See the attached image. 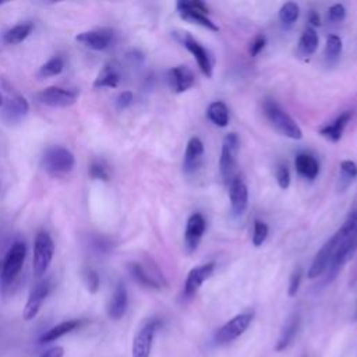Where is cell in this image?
Here are the masks:
<instances>
[{
	"label": "cell",
	"instance_id": "1",
	"mask_svg": "<svg viewBox=\"0 0 357 357\" xmlns=\"http://www.w3.org/2000/svg\"><path fill=\"white\" fill-rule=\"evenodd\" d=\"M339 241L326 269V282H332L339 271L353 258L357 251V208L353 209L342 227L337 230Z\"/></svg>",
	"mask_w": 357,
	"mask_h": 357
},
{
	"label": "cell",
	"instance_id": "2",
	"mask_svg": "<svg viewBox=\"0 0 357 357\" xmlns=\"http://www.w3.org/2000/svg\"><path fill=\"white\" fill-rule=\"evenodd\" d=\"M262 107H264V114L266 116L268 121L275 127V130L278 132H280L282 135L291 138V139L303 138V131H301L300 126L273 99H265Z\"/></svg>",
	"mask_w": 357,
	"mask_h": 357
},
{
	"label": "cell",
	"instance_id": "3",
	"mask_svg": "<svg viewBox=\"0 0 357 357\" xmlns=\"http://www.w3.org/2000/svg\"><path fill=\"white\" fill-rule=\"evenodd\" d=\"M26 255V245L22 241H15L6 254V258L0 266L1 287L7 289L20 275Z\"/></svg>",
	"mask_w": 357,
	"mask_h": 357
},
{
	"label": "cell",
	"instance_id": "4",
	"mask_svg": "<svg viewBox=\"0 0 357 357\" xmlns=\"http://www.w3.org/2000/svg\"><path fill=\"white\" fill-rule=\"evenodd\" d=\"M240 148V138L236 132H229L222 141V152L219 158V172L223 181L229 185L236 177L237 153Z\"/></svg>",
	"mask_w": 357,
	"mask_h": 357
},
{
	"label": "cell",
	"instance_id": "5",
	"mask_svg": "<svg viewBox=\"0 0 357 357\" xmlns=\"http://www.w3.org/2000/svg\"><path fill=\"white\" fill-rule=\"evenodd\" d=\"M178 15L191 24L201 25L212 32H218L219 26L208 17L209 10L208 6L199 0H192V1H177L176 4Z\"/></svg>",
	"mask_w": 357,
	"mask_h": 357
},
{
	"label": "cell",
	"instance_id": "6",
	"mask_svg": "<svg viewBox=\"0 0 357 357\" xmlns=\"http://www.w3.org/2000/svg\"><path fill=\"white\" fill-rule=\"evenodd\" d=\"M54 254V243L47 231H39L33 241V275L42 278L49 265L52 264Z\"/></svg>",
	"mask_w": 357,
	"mask_h": 357
},
{
	"label": "cell",
	"instance_id": "7",
	"mask_svg": "<svg viewBox=\"0 0 357 357\" xmlns=\"http://www.w3.org/2000/svg\"><path fill=\"white\" fill-rule=\"evenodd\" d=\"M43 169L52 176H63L73 170L75 165L74 155L64 146L49 148L42 159Z\"/></svg>",
	"mask_w": 357,
	"mask_h": 357
},
{
	"label": "cell",
	"instance_id": "8",
	"mask_svg": "<svg viewBox=\"0 0 357 357\" xmlns=\"http://www.w3.org/2000/svg\"><path fill=\"white\" fill-rule=\"evenodd\" d=\"M254 318V311H243L237 315H234L231 319H229L226 324H223L216 332H215V343L216 344H227L237 337H240L250 326Z\"/></svg>",
	"mask_w": 357,
	"mask_h": 357
},
{
	"label": "cell",
	"instance_id": "9",
	"mask_svg": "<svg viewBox=\"0 0 357 357\" xmlns=\"http://www.w3.org/2000/svg\"><path fill=\"white\" fill-rule=\"evenodd\" d=\"M174 36L194 56L201 73L206 78H211L213 74V60L211 53L188 32H176Z\"/></svg>",
	"mask_w": 357,
	"mask_h": 357
},
{
	"label": "cell",
	"instance_id": "10",
	"mask_svg": "<svg viewBox=\"0 0 357 357\" xmlns=\"http://www.w3.org/2000/svg\"><path fill=\"white\" fill-rule=\"evenodd\" d=\"M160 325V321L156 318L148 319L135 333L132 339V347H131V354L132 357H149L151 356V349H152V342L155 332L158 331Z\"/></svg>",
	"mask_w": 357,
	"mask_h": 357
},
{
	"label": "cell",
	"instance_id": "11",
	"mask_svg": "<svg viewBox=\"0 0 357 357\" xmlns=\"http://www.w3.org/2000/svg\"><path fill=\"white\" fill-rule=\"evenodd\" d=\"M78 91L61 86H47L36 93V99L50 107H68L75 103Z\"/></svg>",
	"mask_w": 357,
	"mask_h": 357
},
{
	"label": "cell",
	"instance_id": "12",
	"mask_svg": "<svg viewBox=\"0 0 357 357\" xmlns=\"http://www.w3.org/2000/svg\"><path fill=\"white\" fill-rule=\"evenodd\" d=\"M337 241H339V234L337 231L321 247V250L317 252V255L314 257L312 262H311V266L308 268V272H307V278L310 279H315L318 276H321L324 272H326L331 261H332V257L335 254V250H336V245H337Z\"/></svg>",
	"mask_w": 357,
	"mask_h": 357
},
{
	"label": "cell",
	"instance_id": "13",
	"mask_svg": "<svg viewBox=\"0 0 357 357\" xmlns=\"http://www.w3.org/2000/svg\"><path fill=\"white\" fill-rule=\"evenodd\" d=\"M215 262H206L198 266H194L184 282V289H183V297L184 298H191L197 294L199 287L212 276L215 271Z\"/></svg>",
	"mask_w": 357,
	"mask_h": 357
},
{
	"label": "cell",
	"instance_id": "14",
	"mask_svg": "<svg viewBox=\"0 0 357 357\" xmlns=\"http://www.w3.org/2000/svg\"><path fill=\"white\" fill-rule=\"evenodd\" d=\"M206 229V220L202 216V213L195 212L190 215L185 223V231H184V245L188 252H192L198 248L202 236Z\"/></svg>",
	"mask_w": 357,
	"mask_h": 357
},
{
	"label": "cell",
	"instance_id": "15",
	"mask_svg": "<svg viewBox=\"0 0 357 357\" xmlns=\"http://www.w3.org/2000/svg\"><path fill=\"white\" fill-rule=\"evenodd\" d=\"M229 198L231 213L234 216L244 215L248 206V188L240 176H236L229 184Z\"/></svg>",
	"mask_w": 357,
	"mask_h": 357
},
{
	"label": "cell",
	"instance_id": "16",
	"mask_svg": "<svg viewBox=\"0 0 357 357\" xmlns=\"http://www.w3.org/2000/svg\"><path fill=\"white\" fill-rule=\"evenodd\" d=\"M49 290H50L49 280L38 282V283L32 287V290H31V293H29V296H28V300H26V303H25L24 312H22L25 321H31V319H33V318L38 315V312H39V310H40V307H42L45 298H46L47 294H49Z\"/></svg>",
	"mask_w": 357,
	"mask_h": 357
},
{
	"label": "cell",
	"instance_id": "17",
	"mask_svg": "<svg viewBox=\"0 0 357 357\" xmlns=\"http://www.w3.org/2000/svg\"><path fill=\"white\" fill-rule=\"evenodd\" d=\"M128 272L132 276V279L139 283L144 287L153 289V290H160L165 286V280L160 275H155L146 269L139 262H131L128 264Z\"/></svg>",
	"mask_w": 357,
	"mask_h": 357
},
{
	"label": "cell",
	"instance_id": "18",
	"mask_svg": "<svg viewBox=\"0 0 357 357\" xmlns=\"http://www.w3.org/2000/svg\"><path fill=\"white\" fill-rule=\"evenodd\" d=\"M29 110V105L26 99L21 95H13L3 100V119L7 123H18L22 120Z\"/></svg>",
	"mask_w": 357,
	"mask_h": 357
},
{
	"label": "cell",
	"instance_id": "19",
	"mask_svg": "<svg viewBox=\"0 0 357 357\" xmlns=\"http://www.w3.org/2000/svg\"><path fill=\"white\" fill-rule=\"evenodd\" d=\"M128 305V294L124 283H117L107 304V315L110 319L119 321L124 317Z\"/></svg>",
	"mask_w": 357,
	"mask_h": 357
},
{
	"label": "cell",
	"instance_id": "20",
	"mask_svg": "<svg viewBox=\"0 0 357 357\" xmlns=\"http://www.w3.org/2000/svg\"><path fill=\"white\" fill-rule=\"evenodd\" d=\"M113 39L112 29H93L81 32L77 36V40L92 50H103L106 49Z\"/></svg>",
	"mask_w": 357,
	"mask_h": 357
},
{
	"label": "cell",
	"instance_id": "21",
	"mask_svg": "<svg viewBox=\"0 0 357 357\" xmlns=\"http://www.w3.org/2000/svg\"><path fill=\"white\" fill-rule=\"evenodd\" d=\"M169 82H170V86L174 89V92L181 93L188 91L194 85L195 75L190 67L176 66L169 70Z\"/></svg>",
	"mask_w": 357,
	"mask_h": 357
},
{
	"label": "cell",
	"instance_id": "22",
	"mask_svg": "<svg viewBox=\"0 0 357 357\" xmlns=\"http://www.w3.org/2000/svg\"><path fill=\"white\" fill-rule=\"evenodd\" d=\"M204 156V144L198 137L190 138L185 146L184 159H183V170L190 174L197 170V167L201 165Z\"/></svg>",
	"mask_w": 357,
	"mask_h": 357
},
{
	"label": "cell",
	"instance_id": "23",
	"mask_svg": "<svg viewBox=\"0 0 357 357\" xmlns=\"http://www.w3.org/2000/svg\"><path fill=\"white\" fill-rule=\"evenodd\" d=\"M298 328H300V315L297 312L291 314L287 321L284 322L282 331H280V335L276 340V344H275V350L276 351H283L286 350L294 340L297 332H298Z\"/></svg>",
	"mask_w": 357,
	"mask_h": 357
},
{
	"label": "cell",
	"instance_id": "24",
	"mask_svg": "<svg viewBox=\"0 0 357 357\" xmlns=\"http://www.w3.org/2000/svg\"><path fill=\"white\" fill-rule=\"evenodd\" d=\"M351 117H353L351 112H349V110L343 112L332 123L325 124L324 127H321L319 128V134L324 138H326L328 141H331V142H337L342 138L343 131H344L347 123L351 120Z\"/></svg>",
	"mask_w": 357,
	"mask_h": 357
},
{
	"label": "cell",
	"instance_id": "25",
	"mask_svg": "<svg viewBox=\"0 0 357 357\" xmlns=\"http://www.w3.org/2000/svg\"><path fill=\"white\" fill-rule=\"evenodd\" d=\"M121 74L119 66L114 63H107L99 71L98 77L95 78L93 86L95 88H116L120 82Z\"/></svg>",
	"mask_w": 357,
	"mask_h": 357
},
{
	"label": "cell",
	"instance_id": "26",
	"mask_svg": "<svg viewBox=\"0 0 357 357\" xmlns=\"http://www.w3.org/2000/svg\"><path fill=\"white\" fill-rule=\"evenodd\" d=\"M294 166L297 173L308 180H314L319 173V163L310 153H298L294 159Z\"/></svg>",
	"mask_w": 357,
	"mask_h": 357
},
{
	"label": "cell",
	"instance_id": "27",
	"mask_svg": "<svg viewBox=\"0 0 357 357\" xmlns=\"http://www.w3.org/2000/svg\"><path fill=\"white\" fill-rule=\"evenodd\" d=\"M79 324H81V321H78V319H68V321L60 322L59 325H56V326L50 328L49 331H46L40 336L39 342L40 343H50L53 340H57L59 337H61V336L73 332L74 329H77L79 326Z\"/></svg>",
	"mask_w": 357,
	"mask_h": 357
},
{
	"label": "cell",
	"instance_id": "28",
	"mask_svg": "<svg viewBox=\"0 0 357 357\" xmlns=\"http://www.w3.org/2000/svg\"><path fill=\"white\" fill-rule=\"evenodd\" d=\"M206 116L209 121L218 127H226L229 124V109L220 100H215L208 106Z\"/></svg>",
	"mask_w": 357,
	"mask_h": 357
},
{
	"label": "cell",
	"instance_id": "29",
	"mask_svg": "<svg viewBox=\"0 0 357 357\" xmlns=\"http://www.w3.org/2000/svg\"><path fill=\"white\" fill-rule=\"evenodd\" d=\"M318 47V33L314 28H307L300 36L297 52L301 56H311L315 53Z\"/></svg>",
	"mask_w": 357,
	"mask_h": 357
},
{
	"label": "cell",
	"instance_id": "30",
	"mask_svg": "<svg viewBox=\"0 0 357 357\" xmlns=\"http://www.w3.org/2000/svg\"><path fill=\"white\" fill-rule=\"evenodd\" d=\"M33 29V24L32 22H22V24H18L15 26H13L11 29H8L3 39L6 43H10V45H15V43H20L22 42Z\"/></svg>",
	"mask_w": 357,
	"mask_h": 357
},
{
	"label": "cell",
	"instance_id": "31",
	"mask_svg": "<svg viewBox=\"0 0 357 357\" xmlns=\"http://www.w3.org/2000/svg\"><path fill=\"white\" fill-rule=\"evenodd\" d=\"M357 178V163L353 160L340 162V174H339V190H346Z\"/></svg>",
	"mask_w": 357,
	"mask_h": 357
},
{
	"label": "cell",
	"instance_id": "32",
	"mask_svg": "<svg viewBox=\"0 0 357 357\" xmlns=\"http://www.w3.org/2000/svg\"><path fill=\"white\" fill-rule=\"evenodd\" d=\"M342 39L337 35H329L325 43V60L328 64H333L337 61L342 53Z\"/></svg>",
	"mask_w": 357,
	"mask_h": 357
},
{
	"label": "cell",
	"instance_id": "33",
	"mask_svg": "<svg viewBox=\"0 0 357 357\" xmlns=\"http://www.w3.org/2000/svg\"><path fill=\"white\" fill-rule=\"evenodd\" d=\"M300 15V8L298 4L294 1H287L284 3L280 10H279V20L284 26H291Z\"/></svg>",
	"mask_w": 357,
	"mask_h": 357
},
{
	"label": "cell",
	"instance_id": "34",
	"mask_svg": "<svg viewBox=\"0 0 357 357\" xmlns=\"http://www.w3.org/2000/svg\"><path fill=\"white\" fill-rule=\"evenodd\" d=\"M64 68V61L61 57H53L47 60L39 70L40 77H54L59 75Z\"/></svg>",
	"mask_w": 357,
	"mask_h": 357
},
{
	"label": "cell",
	"instance_id": "35",
	"mask_svg": "<svg viewBox=\"0 0 357 357\" xmlns=\"http://www.w3.org/2000/svg\"><path fill=\"white\" fill-rule=\"evenodd\" d=\"M268 233H269V229H268L266 223L262 220H255L254 230H252V244L255 247H261L265 243Z\"/></svg>",
	"mask_w": 357,
	"mask_h": 357
},
{
	"label": "cell",
	"instance_id": "36",
	"mask_svg": "<svg viewBox=\"0 0 357 357\" xmlns=\"http://www.w3.org/2000/svg\"><path fill=\"white\" fill-rule=\"evenodd\" d=\"M84 282H85V286L86 289L91 291V293H96L98 289H99V284H100V279H99V275L95 269H85L84 271Z\"/></svg>",
	"mask_w": 357,
	"mask_h": 357
},
{
	"label": "cell",
	"instance_id": "37",
	"mask_svg": "<svg viewBox=\"0 0 357 357\" xmlns=\"http://www.w3.org/2000/svg\"><path fill=\"white\" fill-rule=\"evenodd\" d=\"M276 181L282 190H287L290 185V170L286 165H279L275 172Z\"/></svg>",
	"mask_w": 357,
	"mask_h": 357
},
{
	"label": "cell",
	"instance_id": "38",
	"mask_svg": "<svg viewBox=\"0 0 357 357\" xmlns=\"http://www.w3.org/2000/svg\"><path fill=\"white\" fill-rule=\"evenodd\" d=\"M344 17H346V8H344L343 4L336 3V4L329 7L328 18H329L331 22H335V24L336 22H342L344 20Z\"/></svg>",
	"mask_w": 357,
	"mask_h": 357
},
{
	"label": "cell",
	"instance_id": "39",
	"mask_svg": "<svg viewBox=\"0 0 357 357\" xmlns=\"http://www.w3.org/2000/svg\"><path fill=\"white\" fill-rule=\"evenodd\" d=\"M301 279H303V271H301V268L294 269V272L291 273L290 280H289V290H287V293H289L290 297H294V296L297 294V291H298V289H300Z\"/></svg>",
	"mask_w": 357,
	"mask_h": 357
},
{
	"label": "cell",
	"instance_id": "40",
	"mask_svg": "<svg viewBox=\"0 0 357 357\" xmlns=\"http://www.w3.org/2000/svg\"><path fill=\"white\" fill-rule=\"evenodd\" d=\"M89 176L93 180H107L109 178L107 170H106V167L100 162H93L89 166Z\"/></svg>",
	"mask_w": 357,
	"mask_h": 357
},
{
	"label": "cell",
	"instance_id": "41",
	"mask_svg": "<svg viewBox=\"0 0 357 357\" xmlns=\"http://www.w3.org/2000/svg\"><path fill=\"white\" fill-rule=\"evenodd\" d=\"M265 45H266V38H265V35H262V33L257 35V36L254 38V40L251 42V45H250V56H251V57L258 56V54L264 50Z\"/></svg>",
	"mask_w": 357,
	"mask_h": 357
},
{
	"label": "cell",
	"instance_id": "42",
	"mask_svg": "<svg viewBox=\"0 0 357 357\" xmlns=\"http://www.w3.org/2000/svg\"><path fill=\"white\" fill-rule=\"evenodd\" d=\"M132 100H134L132 92L131 91H123L116 99V106H117V109L123 110V109H127L132 103Z\"/></svg>",
	"mask_w": 357,
	"mask_h": 357
},
{
	"label": "cell",
	"instance_id": "43",
	"mask_svg": "<svg viewBox=\"0 0 357 357\" xmlns=\"http://www.w3.org/2000/svg\"><path fill=\"white\" fill-rule=\"evenodd\" d=\"M63 354H64V349L61 346H53L39 357H63Z\"/></svg>",
	"mask_w": 357,
	"mask_h": 357
},
{
	"label": "cell",
	"instance_id": "44",
	"mask_svg": "<svg viewBox=\"0 0 357 357\" xmlns=\"http://www.w3.org/2000/svg\"><path fill=\"white\" fill-rule=\"evenodd\" d=\"M308 21H310V24H311L312 26H319V25H321L319 14H318L317 11H314V10L310 11V14H308ZM312 26H311V28H312Z\"/></svg>",
	"mask_w": 357,
	"mask_h": 357
},
{
	"label": "cell",
	"instance_id": "45",
	"mask_svg": "<svg viewBox=\"0 0 357 357\" xmlns=\"http://www.w3.org/2000/svg\"><path fill=\"white\" fill-rule=\"evenodd\" d=\"M3 100H4V99H3V95H1V92H0V106H3Z\"/></svg>",
	"mask_w": 357,
	"mask_h": 357
},
{
	"label": "cell",
	"instance_id": "46",
	"mask_svg": "<svg viewBox=\"0 0 357 357\" xmlns=\"http://www.w3.org/2000/svg\"><path fill=\"white\" fill-rule=\"evenodd\" d=\"M356 319H357V312H356Z\"/></svg>",
	"mask_w": 357,
	"mask_h": 357
},
{
	"label": "cell",
	"instance_id": "47",
	"mask_svg": "<svg viewBox=\"0 0 357 357\" xmlns=\"http://www.w3.org/2000/svg\"><path fill=\"white\" fill-rule=\"evenodd\" d=\"M303 357H305V356H303Z\"/></svg>",
	"mask_w": 357,
	"mask_h": 357
}]
</instances>
